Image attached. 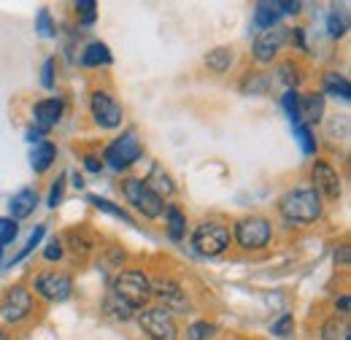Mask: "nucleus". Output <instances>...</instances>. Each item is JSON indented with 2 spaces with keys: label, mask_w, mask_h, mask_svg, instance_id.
<instances>
[{
  "label": "nucleus",
  "mask_w": 351,
  "mask_h": 340,
  "mask_svg": "<svg viewBox=\"0 0 351 340\" xmlns=\"http://www.w3.org/2000/svg\"><path fill=\"white\" fill-rule=\"evenodd\" d=\"M278 211L292 224H311L322 216V197L313 186H298L278 200Z\"/></svg>",
  "instance_id": "obj_1"
},
{
  "label": "nucleus",
  "mask_w": 351,
  "mask_h": 340,
  "mask_svg": "<svg viewBox=\"0 0 351 340\" xmlns=\"http://www.w3.org/2000/svg\"><path fill=\"white\" fill-rule=\"evenodd\" d=\"M114 300H119L130 311L143 308L152 300V281L141 270H125L114 278Z\"/></svg>",
  "instance_id": "obj_2"
},
{
  "label": "nucleus",
  "mask_w": 351,
  "mask_h": 340,
  "mask_svg": "<svg viewBox=\"0 0 351 340\" xmlns=\"http://www.w3.org/2000/svg\"><path fill=\"white\" fill-rule=\"evenodd\" d=\"M122 189H125L128 203H130L138 213H143L146 219H157V216H162V211H165L162 197H157V195L152 192V186H149L143 178H128V181L122 184Z\"/></svg>",
  "instance_id": "obj_3"
},
{
  "label": "nucleus",
  "mask_w": 351,
  "mask_h": 340,
  "mask_svg": "<svg viewBox=\"0 0 351 340\" xmlns=\"http://www.w3.org/2000/svg\"><path fill=\"white\" fill-rule=\"evenodd\" d=\"M230 243V230L219 221H206L192 232V246L203 256H219Z\"/></svg>",
  "instance_id": "obj_4"
},
{
  "label": "nucleus",
  "mask_w": 351,
  "mask_h": 340,
  "mask_svg": "<svg viewBox=\"0 0 351 340\" xmlns=\"http://www.w3.org/2000/svg\"><path fill=\"white\" fill-rule=\"evenodd\" d=\"M235 241L241 249L254 252V249H265L270 241V221L263 216H246L235 224Z\"/></svg>",
  "instance_id": "obj_5"
},
{
  "label": "nucleus",
  "mask_w": 351,
  "mask_h": 340,
  "mask_svg": "<svg viewBox=\"0 0 351 340\" xmlns=\"http://www.w3.org/2000/svg\"><path fill=\"white\" fill-rule=\"evenodd\" d=\"M141 154H143V149H141L138 135H135L132 130H128L122 138H117V141L108 143V149H106V162L114 170H125V168H130L132 162H138Z\"/></svg>",
  "instance_id": "obj_6"
},
{
  "label": "nucleus",
  "mask_w": 351,
  "mask_h": 340,
  "mask_svg": "<svg viewBox=\"0 0 351 340\" xmlns=\"http://www.w3.org/2000/svg\"><path fill=\"white\" fill-rule=\"evenodd\" d=\"M138 321H141V330L154 340H176V335H178L173 313L165 308H146L138 316Z\"/></svg>",
  "instance_id": "obj_7"
},
{
  "label": "nucleus",
  "mask_w": 351,
  "mask_h": 340,
  "mask_svg": "<svg viewBox=\"0 0 351 340\" xmlns=\"http://www.w3.org/2000/svg\"><path fill=\"white\" fill-rule=\"evenodd\" d=\"M89 108H92V117H95V122H97L100 127L114 130L122 125V106L117 103L114 95H108V92H95Z\"/></svg>",
  "instance_id": "obj_8"
},
{
  "label": "nucleus",
  "mask_w": 351,
  "mask_h": 340,
  "mask_svg": "<svg viewBox=\"0 0 351 340\" xmlns=\"http://www.w3.org/2000/svg\"><path fill=\"white\" fill-rule=\"evenodd\" d=\"M33 308V298L25 287H11L3 300H0V319L14 324V321H22Z\"/></svg>",
  "instance_id": "obj_9"
},
{
  "label": "nucleus",
  "mask_w": 351,
  "mask_h": 340,
  "mask_svg": "<svg viewBox=\"0 0 351 340\" xmlns=\"http://www.w3.org/2000/svg\"><path fill=\"white\" fill-rule=\"evenodd\" d=\"M36 292H38L44 300H49V302H62V300L71 298V292H73V281H71V276L57 273V270L41 273L38 281H36Z\"/></svg>",
  "instance_id": "obj_10"
},
{
  "label": "nucleus",
  "mask_w": 351,
  "mask_h": 340,
  "mask_svg": "<svg viewBox=\"0 0 351 340\" xmlns=\"http://www.w3.org/2000/svg\"><path fill=\"white\" fill-rule=\"evenodd\" d=\"M311 178H313V189H316L319 197L322 195L330 197V200H338L341 197V175H338V170L332 168L330 162L316 160L313 168H311Z\"/></svg>",
  "instance_id": "obj_11"
},
{
  "label": "nucleus",
  "mask_w": 351,
  "mask_h": 340,
  "mask_svg": "<svg viewBox=\"0 0 351 340\" xmlns=\"http://www.w3.org/2000/svg\"><path fill=\"white\" fill-rule=\"evenodd\" d=\"M287 33L284 27H270V30H263L254 41V60L257 62H273V57L278 54V49L287 41Z\"/></svg>",
  "instance_id": "obj_12"
},
{
  "label": "nucleus",
  "mask_w": 351,
  "mask_h": 340,
  "mask_svg": "<svg viewBox=\"0 0 351 340\" xmlns=\"http://www.w3.org/2000/svg\"><path fill=\"white\" fill-rule=\"evenodd\" d=\"M152 295H157V298L165 302V311H184L186 308V298H184V289L171 281V278H157L154 284H152Z\"/></svg>",
  "instance_id": "obj_13"
},
{
  "label": "nucleus",
  "mask_w": 351,
  "mask_h": 340,
  "mask_svg": "<svg viewBox=\"0 0 351 340\" xmlns=\"http://www.w3.org/2000/svg\"><path fill=\"white\" fill-rule=\"evenodd\" d=\"M36 206H38V192H36V189H19V192L11 197L8 211H11V219L16 221V219H27L30 213L36 211Z\"/></svg>",
  "instance_id": "obj_14"
},
{
  "label": "nucleus",
  "mask_w": 351,
  "mask_h": 340,
  "mask_svg": "<svg viewBox=\"0 0 351 340\" xmlns=\"http://www.w3.org/2000/svg\"><path fill=\"white\" fill-rule=\"evenodd\" d=\"M60 117H62V100H60V97H49V100L36 103V122H38L41 127L57 125Z\"/></svg>",
  "instance_id": "obj_15"
},
{
  "label": "nucleus",
  "mask_w": 351,
  "mask_h": 340,
  "mask_svg": "<svg viewBox=\"0 0 351 340\" xmlns=\"http://www.w3.org/2000/svg\"><path fill=\"white\" fill-rule=\"evenodd\" d=\"M322 114H324V97H322V95L311 92L306 97H300V125H303V122H308V125L319 122Z\"/></svg>",
  "instance_id": "obj_16"
},
{
  "label": "nucleus",
  "mask_w": 351,
  "mask_h": 340,
  "mask_svg": "<svg viewBox=\"0 0 351 340\" xmlns=\"http://www.w3.org/2000/svg\"><path fill=\"white\" fill-rule=\"evenodd\" d=\"M33 170L36 173H46V170L51 168V162L57 160V149H54V143L51 141H41L36 149H33Z\"/></svg>",
  "instance_id": "obj_17"
},
{
  "label": "nucleus",
  "mask_w": 351,
  "mask_h": 340,
  "mask_svg": "<svg viewBox=\"0 0 351 340\" xmlns=\"http://www.w3.org/2000/svg\"><path fill=\"white\" fill-rule=\"evenodd\" d=\"M146 184L152 186V192H154L157 197H165V195H173V192H176L173 178H171L165 170L160 168V165H154V168H152V175L146 178Z\"/></svg>",
  "instance_id": "obj_18"
},
{
  "label": "nucleus",
  "mask_w": 351,
  "mask_h": 340,
  "mask_svg": "<svg viewBox=\"0 0 351 340\" xmlns=\"http://www.w3.org/2000/svg\"><path fill=\"white\" fill-rule=\"evenodd\" d=\"M108 62H111V49L100 41L89 43L87 49H84V54H82V65H87V68L108 65Z\"/></svg>",
  "instance_id": "obj_19"
},
{
  "label": "nucleus",
  "mask_w": 351,
  "mask_h": 340,
  "mask_svg": "<svg viewBox=\"0 0 351 340\" xmlns=\"http://www.w3.org/2000/svg\"><path fill=\"white\" fill-rule=\"evenodd\" d=\"M232 49L230 46H217V49H211L208 54H206V65L214 71V73H224V71H230V65H232Z\"/></svg>",
  "instance_id": "obj_20"
},
{
  "label": "nucleus",
  "mask_w": 351,
  "mask_h": 340,
  "mask_svg": "<svg viewBox=\"0 0 351 340\" xmlns=\"http://www.w3.org/2000/svg\"><path fill=\"white\" fill-rule=\"evenodd\" d=\"M322 340H351V330L346 319H330L322 327Z\"/></svg>",
  "instance_id": "obj_21"
},
{
  "label": "nucleus",
  "mask_w": 351,
  "mask_h": 340,
  "mask_svg": "<svg viewBox=\"0 0 351 340\" xmlns=\"http://www.w3.org/2000/svg\"><path fill=\"white\" fill-rule=\"evenodd\" d=\"M324 89H327L330 95L341 97V100H349L351 97L349 79H346V76H341V73H327V76H324Z\"/></svg>",
  "instance_id": "obj_22"
},
{
  "label": "nucleus",
  "mask_w": 351,
  "mask_h": 340,
  "mask_svg": "<svg viewBox=\"0 0 351 340\" xmlns=\"http://www.w3.org/2000/svg\"><path fill=\"white\" fill-rule=\"evenodd\" d=\"M165 221H168L171 238H173V241H181L184 232H186V219H184V213L178 211L176 206H168V208H165Z\"/></svg>",
  "instance_id": "obj_23"
},
{
  "label": "nucleus",
  "mask_w": 351,
  "mask_h": 340,
  "mask_svg": "<svg viewBox=\"0 0 351 340\" xmlns=\"http://www.w3.org/2000/svg\"><path fill=\"white\" fill-rule=\"evenodd\" d=\"M276 22H278V11H276L273 3H260V5L254 8V25H257V27L270 30V27H276Z\"/></svg>",
  "instance_id": "obj_24"
},
{
  "label": "nucleus",
  "mask_w": 351,
  "mask_h": 340,
  "mask_svg": "<svg viewBox=\"0 0 351 340\" xmlns=\"http://www.w3.org/2000/svg\"><path fill=\"white\" fill-rule=\"evenodd\" d=\"M89 203L97 208V211H106L111 213V216H117V219H122V221H128L130 227H135V221H132L130 216H128V211H122V208H117L111 200H106V197H97V195H89Z\"/></svg>",
  "instance_id": "obj_25"
},
{
  "label": "nucleus",
  "mask_w": 351,
  "mask_h": 340,
  "mask_svg": "<svg viewBox=\"0 0 351 340\" xmlns=\"http://www.w3.org/2000/svg\"><path fill=\"white\" fill-rule=\"evenodd\" d=\"M281 103H284V111L289 114L292 125H298V122H300V95L289 89V92H287V95L281 97Z\"/></svg>",
  "instance_id": "obj_26"
},
{
  "label": "nucleus",
  "mask_w": 351,
  "mask_h": 340,
  "mask_svg": "<svg viewBox=\"0 0 351 340\" xmlns=\"http://www.w3.org/2000/svg\"><path fill=\"white\" fill-rule=\"evenodd\" d=\"M327 33H330L332 38L346 36V16H343V14H338V11H332V14L327 16Z\"/></svg>",
  "instance_id": "obj_27"
},
{
  "label": "nucleus",
  "mask_w": 351,
  "mask_h": 340,
  "mask_svg": "<svg viewBox=\"0 0 351 340\" xmlns=\"http://www.w3.org/2000/svg\"><path fill=\"white\" fill-rule=\"evenodd\" d=\"M214 332H217V327H214V324H208V321H195V324L189 327L186 338L189 340H208Z\"/></svg>",
  "instance_id": "obj_28"
},
{
  "label": "nucleus",
  "mask_w": 351,
  "mask_h": 340,
  "mask_svg": "<svg viewBox=\"0 0 351 340\" xmlns=\"http://www.w3.org/2000/svg\"><path fill=\"white\" fill-rule=\"evenodd\" d=\"M292 324H295V319H292V313H281L276 321H273V335H278V338H289L292 335Z\"/></svg>",
  "instance_id": "obj_29"
},
{
  "label": "nucleus",
  "mask_w": 351,
  "mask_h": 340,
  "mask_svg": "<svg viewBox=\"0 0 351 340\" xmlns=\"http://www.w3.org/2000/svg\"><path fill=\"white\" fill-rule=\"evenodd\" d=\"M68 243H71V249L76 252V254H87L89 249H92V243H89V238L84 232H68Z\"/></svg>",
  "instance_id": "obj_30"
},
{
  "label": "nucleus",
  "mask_w": 351,
  "mask_h": 340,
  "mask_svg": "<svg viewBox=\"0 0 351 340\" xmlns=\"http://www.w3.org/2000/svg\"><path fill=\"white\" fill-rule=\"evenodd\" d=\"M16 221L14 219H3L0 216V246H5V243H11L14 238H16Z\"/></svg>",
  "instance_id": "obj_31"
},
{
  "label": "nucleus",
  "mask_w": 351,
  "mask_h": 340,
  "mask_svg": "<svg viewBox=\"0 0 351 340\" xmlns=\"http://www.w3.org/2000/svg\"><path fill=\"white\" fill-rule=\"evenodd\" d=\"M295 135L300 138V143H303V151H306V154H313V151H316L313 135H311V130H308L306 125H300V122H298V125H295Z\"/></svg>",
  "instance_id": "obj_32"
},
{
  "label": "nucleus",
  "mask_w": 351,
  "mask_h": 340,
  "mask_svg": "<svg viewBox=\"0 0 351 340\" xmlns=\"http://www.w3.org/2000/svg\"><path fill=\"white\" fill-rule=\"evenodd\" d=\"M36 30H38L44 38H51V36H54V25H51V16H49V11H46V8H41V11H38Z\"/></svg>",
  "instance_id": "obj_33"
},
{
  "label": "nucleus",
  "mask_w": 351,
  "mask_h": 340,
  "mask_svg": "<svg viewBox=\"0 0 351 340\" xmlns=\"http://www.w3.org/2000/svg\"><path fill=\"white\" fill-rule=\"evenodd\" d=\"M44 232H46V227H44V224H41V227H36V232H33V235H30V241L25 243V249H22V254H16V256H14V262H22L25 256L30 254V252H33V249L38 246V241L44 238Z\"/></svg>",
  "instance_id": "obj_34"
},
{
  "label": "nucleus",
  "mask_w": 351,
  "mask_h": 340,
  "mask_svg": "<svg viewBox=\"0 0 351 340\" xmlns=\"http://www.w3.org/2000/svg\"><path fill=\"white\" fill-rule=\"evenodd\" d=\"M243 89L246 92H265L267 89V79L263 73H249V79L243 82Z\"/></svg>",
  "instance_id": "obj_35"
},
{
  "label": "nucleus",
  "mask_w": 351,
  "mask_h": 340,
  "mask_svg": "<svg viewBox=\"0 0 351 340\" xmlns=\"http://www.w3.org/2000/svg\"><path fill=\"white\" fill-rule=\"evenodd\" d=\"M62 189H65V175H60L54 184H51V192H49V208H57L60 200H62Z\"/></svg>",
  "instance_id": "obj_36"
},
{
  "label": "nucleus",
  "mask_w": 351,
  "mask_h": 340,
  "mask_svg": "<svg viewBox=\"0 0 351 340\" xmlns=\"http://www.w3.org/2000/svg\"><path fill=\"white\" fill-rule=\"evenodd\" d=\"M95 8H97L95 0H79V3H76V11H82V22H84V25H92V22H95Z\"/></svg>",
  "instance_id": "obj_37"
},
{
  "label": "nucleus",
  "mask_w": 351,
  "mask_h": 340,
  "mask_svg": "<svg viewBox=\"0 0 351 340\" xmlns=\"http://www.w3.org/2000/svg\"><path fill=\"white\" fill-rule=\"evenodd\" d=\"M281 79H284V84L287 86H295L298 82H300V76H298V68L292 65V62H287V65H281Z\"/></svg>",
  "instance_id": "obj_38"
},
{
  "label": "nucleus",
  "mask_w": 351,
  "mask_h": 340,
  "mask_svg": "<svg viewBox=\"0 0 351 340\" xmlns=\"http://www.w3.org/2000/svg\"><path fill=\"white\" fill-rule=\"evenodd\" d=\"M44 256L46 259H60V256H62V241H60V238H51L49 246H46Z\"/></svg>",
  "instance_id": "obj_39"
},
{
  "label": "nucleus",
  "mask_w": 351,
  "mask_h": 340,
  "mask_svg": "<svg viewBox=\"0 0 351 340\" xmlns=\"http://www.w3.org/2000/svg\"><path fill=\"white\" fill-rule=\"evenodd\" d=\"M41 82H44L46 89L54 86V60H46L44 62V79H41Z\"/></svg>",
  "instance_id": "obj_40"
},
{
  "label": "nucleus",
  "mask_w": 351,
  "mask_h": 340,
  "mask_svg": "<svg viewBox=\"0 0 351 340\" xmlns=\"http://www.w3.org/2000/svg\"><path fill=\"white\" fill-rule=\"evenodd\" d=\"M276 8H284V14H298L300 11V3H289V0H281V3H273Z\"/></svg>",
  "instance_id": "obj_41"
},
{
  "label": "nucleus",
  "mask_w": 351,
  "mask_h": 340,
  "mask_svg": "<svg viewBox=\"0 0 351 340\" xmlns=\"http://www.w3.org/2000/svg\"><path fill=\"white\" fill-rule=\"evenodd\" d=\"M292 33V41L298 43L300 49H306V36H303V30H289Z\"/></svg>",
  "instance_id": "obj_42"
},
{
  "label": "nucleus",
  "mask_w": 351,
  "mask_h": 340,
  "mask_svg": "<svg viewBox=\"0 0 351 340\" xmlns=\"http://www.w3.org/2000/svg\"><path fill=\"white\" fill-rule=\"evenodd\" d=\"M349 305H351V300H349V295H343V298L335 302V308L341 311V313H349Z\"/></svg>",
  "instance_id": "obj_43"
},
{
  "label": "nucleus",
  "mask_w": 351,
  "mask_h": 340,
  "mask_svg": "<svg viewBox=\"0 0 351 340\" xmlns=\"http://www.w3.org/2000/svg\"><path fill=\"white\" fill-rule=\"evenodd\" d=\"M338 259H341L343 265L349 262V252H346V246H341V252H335V262H338Z\"/></svg>",
  "instance_id": "obj_44"
},
{
  "label": "nucleus",
  "mask_w": 351,
  "mask_h": 340,
  "mask_svg": "<svg viewBox=\"0 0 351 340\" xmlns=\"http://www.w3.org/2000/svg\"><path fill=\"white\" fill-rule=\"evenodd\" d=\"M87 170H92V173H97V170H100V162H97V157H87Z\"/></svg>",
  "instance_id": "obj_45"
},
{
  "label": "nucleus",
  "mask_w": 351,
  "mask_h": 340,
  "mask_svg": "<svg viewBox=\"0 0 351 340\" xmlns=\"http://www.w3.org/2000/svg\"><path fill=\"white\" fill-rule=\"evenodd\" d=\"M0 340H8V335H5V332H0Z\"/></svg>",
  "instance_id": "obj_46"
},
{
  "label": "nucleus",
  "mask_w": 351,
  "mask_h": 340,
  "mask_svg": "<svg viewBox=\"0 0 351 340\" xmlns=\"http://www.w3.org/2000/svg\"><path fill=\"white\" fill-rule=\"evenodd\" d=\"M0 256H3V246H0Z\"/></svg>",
  "instance_id": "obj_47"
}]
</instances>
